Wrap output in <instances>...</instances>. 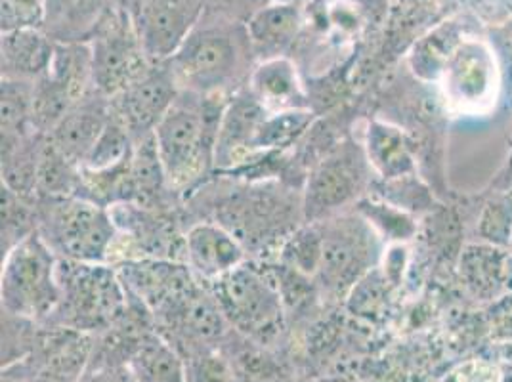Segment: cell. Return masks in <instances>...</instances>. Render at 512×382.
Listing matches in <instances>:
<instances>
[{
	"label": "cell",
	"instance_id": "6da1fadb",
	"mask_svg": "<svg viewBox=\"0 0 512 382\" xmlns=\"http://www.w3.org/2000/svg\"><path fill=\"white\" fill-rule=\"evenodd\" d=\"M163 64L182 92L228 98L247 86L258 62L245 22L205 8L184 43Z\"/></svg>",
	"mask_w": 512,
	"mask_h": 382
},
{
	"label": "cell",
	"instance_id": "7a4b0ae2",
	"mask_svg": "<svg viewBox=\"0 0 512 382\" xmlns=\"http://www.w3.org/2000/svg\"><path fill=\"white\" fill-rule=\"evenodd\" d=\"M228 98L180 90L153 130L157 153L174 195L188 197L214 170L216 138Z\"/></svg>",
	"mask_w": 512,
	"mask_h": 382
},
{
	"label": "cell",
	"instance_id": "3957f363",
	"mask_svg": "<svg viewBox=\"0 0 512 382\" xmlns=\"http://www.w3.org/2000/svg\"><path fill=\"white\" fill-rule=\"evenodd\" d=\"M60 304L43 325H62L90 335L104 333L125 316L127 287L113 264L62 260L58 264Z\"/></svg>",
	"mask_w": 512,
	"mask_h": 382
},
{
	"label": "cell",
	"instance_id": "277c9868",
	"mask_svg": "<svg viewBox=\"0 0 512 382\" xmlns=\"http://www.w3.org/2000/svg\"><path fill=\"white\" fill-rule=\"evenodd\" d=\"M37 232L62 260L111 264L119 230L113 214L81 195L37 199Z\"/></svg>",
	"mask_w": 512,
	"mask_h": 382
},
{
	"label": "cell",
	"instance_id": "5b68a950",
	"mask_svg": "<svg viewBox=\"0 0 512 382\" xmlns=\"http://www.w3.org/2000/svg\"><path fill=\"white\" fill-rule=\"evenodd\" d=\"M60 258L37 230L2 255V312L44 323L60 304Z\"/></svg>",
	"mask_w": 512,
	"mask_h": 382
},
{
	"label": "cell",
	"instance_id": "8992f818",
	"mask_svg": "<svg viewBox=\"0 0 512 382\" xmlns=\"http://www.w3.org/2000/svg\"><path fill=\"white\" fill-rule=\"evenodd\" d=\"M207 287L237 333L258 342L278 335L285 304L276 274L247 260Z\"/></svg>",
	"mask_w": 512,
	"mask_h": 382
},
{
	"label": "cell",
	"instance_id": "52a82bcc",
	"mask_svg": "<svg viewBox=\"0 0 512 382\" xmlns=\"http://www.w3.org/2000/svg\"><path fill=\"white\" fill-rule=\"evenodd\" d=\"M314 224L320 226L323 239L316 287L327 297H346L375 264V230L358 211H344Z\"/></svg>",
	"mask_w": 512,
	"mask_h": 382
},
{
	"label": "cell",
	"instance_id": "ba28073f",
	"mask_svg": "<svg viewBox=\"0 0 512 382\" xmlns=\"http://www.w3.org/2000/svg\"><path fill=\"white\" fill-rule=\"evenodd\" d=\"M302 203L287 199L285 191L278 197V190H272L264 182L255 188L239 190L230 195L216 211V220L228 232L243 243V247L255 249L256 245H266L270 241L281 243L304 224Z\"/></svg>",
	"mask_w": 512,
	"mask_h": 382
},
{
	"label": "cell",
	"instance_id": "9c48e42d",
	"mask_svg": "<svg viewBox=\"0 0 512 382\" xmlns=\"http://www.w3.org/2000/svg\"><path fill=\"white\" fill-rule=\"evenodd\" d=\"M86 43L92 52V86L109 100L153 65L128 12H106Z\"/></svg>",
	"mask_w": 512,
	"mask_h": 382
},
{
	"label": "cell",
	"instance_id": "30bf717a",
	"mask_svg": "<svg viewBox=\"0 0 512 382\" xmlns=\"http://www.w3.org/2000/svg\"><path fill=\"white\" fill-rule=\"evenodd\" d=\"M367 157L358 144L344 142L331 149L308 172L302 190L304 222L314 224L341 214L358 201L367 180Z\"/></svg>",
	"mask_w": 512,
	"mask_h": 382
},
{
	"label": "cell",
	"instance_id": "8fae6325",
	"mask_svg": "<svg viewBox=\"0 0 512 382\" xmlns=\"http://www.w3.org/2000/svg\"><path fill=\"white\" fill-rule=\"evenodd\" d=\"M90 90H94L90 44L56 41L52 64L33 88V128L48 136Z\"/></svg>",
	"mask_w": 512,
	"mask_h": 382
},
{
	"label": "cell",
	"instance_id": "7c38bea8",
	"mask_svg": "<svg viewBox=\"0 0 512 382\" xmlns=\"http://www.w3.org/2000/svg\"><path fill=\"white\" fill-rule=\"evenodd\" d=\"M442 86L449 104L459 111H486L499 86V71L490 44L478 37H461L451 44L442 67Z\"/></svg>",
	"mask_w": 512,
	"mask_h": 382
},
{
	"label": "cell",
	"instance_id": "4fadbf2b",
	"mask_svg": "<svg viewBox=\"0 0 512 382\" xmlns=\"http://www.w3.org/2000/svg\"><path fill=\"white\" fill-rule=\"evenodd\" d=\"M180 88L165 64H153L132 85L109 100L111 113L127 128L132 140L153 134L159 121L171 109Z\"/></svg>",
	"mask_w": 512,
	"mask_h": 382
},
{
	"label": "cell",
	"instance_id": "5bb4252c",
	"mask_svg": "<svg viewBox=\"0 0 512 382\" xmlns=\"http://www.w3.org/2000/svg\"><path fill=\"white\" fill-rule=\"evenodd\" d=\"M268 113L247 86L228 98L216 138L214 170L230 174L268 157L255 151L256 134Z\"/></svg>",
	"mask_w": 512,
	"mask_h": 382
},
{
	"label": "cell",
	"instance_id": "9a60e30c",
	"mask_svg": "<svg viewBox=\"0 0 512 382\" xmlns=\"http://www.w3.org/2000/svg\"><path fill=\"white\" fill-rule=\"evenodd\" d=\"M203 12V0H138L132 20L151 62H167L201 20Z\"/></svg>",
	"mask_w": 512,
	"mask_h": 382
},
{
	"label": "cell",
	"instance_id": "2e32d148",
	"mask_svg": "<svg viewBox=\"0 0 512 382\" xmlns=\"http://www.w3.org/2000/svg\"><path fill=\"white\" fill-rule=\"evenodd\" d=\"M96 350V335L62 325H39L29 356L41 381L79 382Z\"/></svg>",
	"mask_w": 512,
	"mask_h": 382
},
{
	"label": "cell",
	"instance_id": "e0dca14e",
	"mask_svg": "<svg viewBox=\"0 0 512 382\" xmlns=\"http://www.w3.org/2000/svg\"><path fill=\"white\" fill-rule=\"evenodd\" d=\"M249 260L243 243L218 222H197L186 232V264L205 285Z\"/></svg>",
	"mask_w": 512,
	"mask_h": 382
},
{
	"label": "cell",
	"instance_id": "ac0fdd59",
	"mask_svg": "<svg viewBox=\"0 0 512 382\" xmlns=\"http://www.w3.org/2000/svg\"><path fill=\"white\" fill-rule=\"evenodd\" d=\"M111 117L109 98L96 90H90L64 115V119L48 134L52 146L65 157L83 167L88 153L102 136Z\"/></svg>",
	"mask_w": 512,
	"mask_h": 382
},
{
	"label": "cell",
	"instance_id": "d6986e66",
	"mask_svg": "<svg viewBox=\"0 0 512 382\" xmlns=\"http://www.w3.org/2000/svg\"><path fill=\"white\" fill-rule=\"evenodd\" d=\"M302 23L304 16L299 2L268 0L255 10L245 25L256 62L287 56V50L299 37Z\"/></svg>",
	"mask_w": 512,
	"mask_h": 382
},
{
	"label": "cell",
	"instance_id": "ffe728a7",
	"mask_svg": "<svg viewBox=\"0 0 512 382\" xmlns=\"http://www.w3.org/2000/svg\"><path fill=\"white\" fill-rule=\"evenodd\" d=\"M56 41L41 27L2 33V79L37 81L52 64Z\"/></svg>",
	"mask_w": 512,
	"mask_h": 382
},
{
	"label": "cell",
	"instance_id": "44dd1931",
	"mask_svg": "<svg viewBox=\"0 0 512 382\" xmlns=\"http://www.w3.org/2000/svg\"><path fill=\"white\" fill-rule=\"evenodd\" d=\"M247 88L268 111L310 107L299 69L287 56L258 62Z\"/></svg>",
	"mask_w": 512,
	"mask_h": 382
},
{
	"label": "cell",
	"instance_id": "7402d4cb",
	"mask_svg": "<svg viewBox=\"0 0 512 382\" xmlns=\"http://www.w3.org/2000/svg\"><path fill=\"white\" fill-rule=\"evenodd\" d=\"M130 365L142 382H188L186 358L157 329L140 340Z\"/></svg>",
	"mask_w": 512,
	"mask_h": 382
},
{
	"label": "cell",
	"instance_id": "603a6c76",
	"mask_svg": "<svg viewBox=\"0 0 512 382\" xmlns=\"http://www.w3.org/2000/svg\"><path fill=\"white\" fill-rule=\"evenodd\" d=\"M81 191V167L71 163L64 153L52 146L48 136H44L37 180H35V197L37 199H60L73 197Z\"/></svg>",
	"mask_w": 512,
	"mask_h": 382
},
{
	"label": "cell",
	"instance_id": "cb8c5ba5",
	"mask_svg": "<svg viewBox=\"0 0 512 382\" xmlns=\"http://www.w3.org/2000/svg\"><path fill=\"white\" fill-rule=\"evenodd\" d=\"M312 125L314 113L310 107L270 111L256 134L255 151L258 155H276L293 148Z\"/></svg>",
	"mask_w": 512,
	"mask_h": 382
},
{
	"label": "cell",
	"instance_id": "d4e9b609",
	"mask_svg": "<svg viewBox=\"0 0 512 382\" xmlns=\"http://www.w3.org/2000/svg\"><path fill=\"white\" fill-rule=\"evenodd\" d=\"M363 151L369 167L377 170L383 178H398L411 167L404 138L396 128L381 123L369 125Z\"/></svg>",
	"mask_w": 512,
	"mask_h": 382
},
{
	"label": "cell",
	"instance_id": "484cf974",
	"mask_svg": "<svg viewBox=\"0 0 512 382\" xmlns=\"http://www.w3.org/2000/svg\"><path fill=\"white\" fill-rule=\"evenodd\" d=\"M323 239L318 224L304 222L279 247V264L316 279L320 272Z\"/></svg>",
	"mask_w": 512,
	"mask_h": 382
},
{
	"label": "cell",
	"instance_id": "4316f807",
	"mask_svg": "<svg viewBox=\"0 0 512 382\" xmlns=\"http://www.w3.org/2000/svg\"><path fill=\"white\" fill-rule=\"evenodd\" d=\"M33 88L35 81L2 79V138L37 132L33 128Z\"/></svg>",
	"mask_w": 512,
	"mask_h": 382
},
{
	"label": "cell",
	"instance_id": "83f0119b",
	"mask_svg": "<svg viewBox=\"0 0 512 382\" xmlns=\"http://www.w3.org/2000/svg\"><path fill=\"white\" fill-rule=\"evenodd\" d=\"M2 255L37 230V197L18 195L2 186Z\"/></svg>",
	"mask_w": 512,
	"mask_h": 382
},
{
	"label": "cell",
	"instance_id": "f1b7e54d",
	"mask_svg": "<svg viewBox=\"0 0 512 382\" xmlns=\"http://www.w3.org/2000/svg\"><path fill=\"white\" fill-rule=\"evenodd\" d=\"M134 151V140L128 134L127 128L121 125V121L111 113L102 136L98 138L96 146L88 153L81 169L107 170L123 165L130 159Z\"/></svg>",
	"mask_w": 512,
	"mask_h": 382
},
{
	"label": "cell",
	"instance_id": "f546056e",
	"mask_svg": "<svg viewBox=\"0 0 512 382\" xmlns=\"http://www.w3.org/2000/svg\"><path fill=\"white\" fill-rule=\"evenodd\" d=\"M39 325L33 319L2 312V367L25 360L33 354Z\"/></svg>",
	"mask_w": 512,
	"mask_h": 382
},
{
	"label": "cell",
	"instance_id": "4dcf8cb0",
	"mask_svg": "<svg viewBox=\"0 0 512 382\" xmlns=\"http://www.w3.org/2000/svg\"><path fill=\"white\" fill-rule=\"evenodd\" d=\"M232 367L241 382H291L276 361L256 350H245L235 356Z\"/></svg>",
	"mask_w": 512,
	"mask_h": 382
},
{
	"label": "cell",
	"instance_id": "1f68e13d",
	"mask_svg": "<svg viewBox=\"0 0 512 382\" xmlns=\"http://www.w3.org/2000/svg\"><path fill=\"white\" fill-rule=\"evenodd\" d=\"M46 0H2V33L44 25Z\"/></svg>",
	"mask_w": 512,
	"mask_h": 382
},
{
	"label": "cell",
	"instance_id": "d6a6232c",
	"mask_svg": "<svg viewBox=\"0 0 512 382\" xmlns=\"http://www.w3.org/2000/svg\"><path fill=\"white\" fill-rule=\"evenodd\" d=\"M79 382H142L128 360L96 354Z\"/></svg>",
	"mask_w": 512,
	"mask_h": 382
},
{
	"label": "cell",
	"instance_id": "836d02e7",
	"mask_svg": "<svg viewBox=\"0 0 512 382\" xmlns=\"http://www.w3.org/2000/svg\"><path fill=\"white\" fill-rule=\"evenodd\" d=\"M205 8L247 22L249 16L266 4V0H203Z\"/></svg>",
	"mask_w": 512,
	"mask_h": 382
},
{
	"label": "cell",
	"instance_id": "e575fe53",
	"mask_svg": "<svg viewBox=\"0 0 512 382\" xmlns=\"http://www.w3.org/2000/svg\"><path fill=\"white\" fill-rule=\"evenodd\" d=\"M446 382H499V375L490 365L474 361L459 367L455 373H451Z\"/></svg>",
	"mask_w": 512,
	"mask_h": 382
},
{
	"label": "cell",
	"instance_id": "d590c367",
	"mask_svg": "<svg viewBox=\"0 0 512 382\" xmlns=\"http://www.w3.org/2000/svg\"><path fill=\"white\" fill-rule=\"evenodd\" d=\"M2 382H41V375L31 358L2 367Z\"/></svg>",
	"mask_w": 512,
	"mask_h": 382
},
{
	"label": "cell",
	"instance_id": "8d00e7d4",
	"mask_svg": "<svg viewBox=\"0 0 512 382\" xmlns=\"http://www.w3.org/2000/svg\"><path fill=\"white\" fill-rule=\"evenodd\" d=\"M287 2H300V0H287Z\"/></svg>",
	"mask_w": 512,
	"mask_h": 382
},
{
	"label": "cell",
	"instance_id": "74e56055",
	"mask_svg": "<svg viewBox=\"0 0 512 382\" xmlns=\"http://www.w3.org/2000/svg\"><path fill=\"white\" fill-rule=\"evenodd\" d=\"M503 382H512V377H511V379H505V381H503Z\"/></svg>",
	"mask_w": 512,
	"mask_h": 382
},
{
	"label": "cell",
	"instance_id": "f35d334b",
	"mask_svg": "<svg viewBox=\"0 0 512 382\" xmlns=\"http://www.w3.org/2000/svg\"><path fill=\"white\" fill-rule=\"evenodd\" d=\"M232 382H241V381H239V379H237V377H235L234 381H232Z\"/></svg>",
	"mask_w": 512,
	"mask_h": 382
},
{
	"label": "cell",
	"instance_id": "ab89813d",
	"mask_svg": "<svg viewBox=\"0 0 512 382\" xmlns=\"http://www.w3.org/2000/svg\"><path fill=\"white\" fill-rule=\"evenodd\" d=\"M41 382H52V381H41Z\"/></svg>",
	"mask_w": 512,
	"mask_h": 382
}]
</instances>
